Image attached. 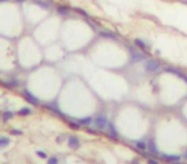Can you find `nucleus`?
Returning a JSON list of instances; mask_svg holds the SVG:
<instances>
[{"label":"nucleus","mask_w":187,"mask_h":164,"mask_svg":"<svg viewBox=\"0 0 187 164\" xmlns=\"http://www.w3.org/2000/svg\"><path fill=\"white\" fill-rule=\"evenodd\" d=\"M4 1H8V0H0V3H4Z\"/></svg>","instance_id":"28"},{"label":"nucleus","mask_w":187,"mask_h":164,"mask_svg":"<svg viewBox=\"0 0 187 164\" xmlns=\"http://www.w3.org/2000/svg\"><path fill=\"white\" fill-rule=\"evenodd\" d=\"M48 164H59V159L56 156H51L48 159Z\"/></svg>","instance_id":"19"},{"label":"nucleus","mask_w":187,"mask_h":164,"mask_svg":"<svg viewBox=\"0 0 187 164\" xmlns=\"http://www.w3.org/2000/svg\"><path fill=\"white\" fill-rule=\"evenodd\" d=\"M135 146L138 149V150H145L146 147H147V144L145 142V141H136L135 142Z\"/></svg>","instance_id":"13"},{"label":"nucleus","mask_w":187,"mask_h":164,"mask_svg":"<svg viewBox=\"0 0 187 164\" xmlns=\"http://www.w3.org/2000/svg\"><path fill=\"white\" fill-rule=\"evenodd\" d=\"M147 147H149V151H150L151 154H154V155H159V151L158 149H156V145H155V141L153 140V138H150L147 142Z\"/></svg>","instance_id":"7"},{"label":"nucleus","mask_w":187,"mask_h":164,"mask_svg":"<svg viewBox=\"0 0 187 164\" xmlns=\"http://www.w3.org/2000/svg\"><path fill=\"white\" fill-rule=\"evenodd\" d=\"M161 158H163L164 160H168V161H176V163L181 161V156L179 155H168V154H163Z\"/></svg>","instance_id":"8"},{"label":"nucleus","mask_w":187,"mask_h":164,"mask_svg":"<svg viewBox=\"0 0 187 164\" xmlns=\"http://www.w3.org/2000/svg\"><path fill=\"white\" fill-rule=\"evenodd\" d=\"M108 128H109V133L113 136V137H118V132L115 131L114 126H113L112 123H108Z\"/></svg>","instance_id":"14"},{"label":"nucleus","mask_w":187,"mask_h":164,"mask_svg":"<svg viewBox=\"0 0 187 164\" xmlns=\"http://www.w3.org/2000/svg\"><path fill=\"white\" fill-rule=\"evenodd\" d=\"M145 69L149 72V73H155L160 69V63L155 59H147L145 62Z\"/></svg>","instance_id":"1"},{"label":"nucleus","mask_w":187,"mask_h":164,"mask_svg":"<svg viewBox=\"0 0 187 164\" xmlns=\"http://www.w3.org/2000/svg\"><path fill=\"white\" fill-rule=\"evenodd\" d=\"M147 164H159L156 159H147Z\"/></svg>","instance_id":"24"},{"label":"nucleus","mask_w":187,"mask_h":164,"mask_svg":"<svg viewBox=\"0 0 187 164\" xmlns=\"http://www.w3.org/2000/svg\"><path fill=\"white\" fill-rule=\"evenodd\" d=\"M184 158H186V159H187V150H186V151H184Z\"/></svg>","instance_id":"25"},{"label":"nucleus","mask_w":187,"mask_h":164,"mask_svg":"<svg viewBox=\"0 0 187 164\" xmlns=\"http://www.w3.org/2000/svg\"><path fill=\"white\" fill-rule=\"evenodd\" d=\"M132 164H140V163H138V161H136V160H135V161H133Z\"/></svg>","instance_id":"27"},{"label":"nucleus","mask_w":187,"mask_h":164,"mask_svg":"<svg viewBox=\"0 0 187 164\" xmlns=\"http://www.w3.org/2000/svg\"><path fill=\"white\" fill-rule=\"evenodd\" d=\"M36 5L44 8V9H49V8H50V5H49L46 1H42V0H36Z\"/></svg>","instance_id":"16"},{"label":"nucleus","mask_w":187,"mask_h":164,"mask_svg":"<svg viewBox=\"0 0 187 164\" xmlns=\"http://www.w3.org/2000/svg\"><path fill=\"white\" fill-rule=\"evenodd\" d=\"M15 1H18V3H22V1H24V0H15Z\"/></svg>","instance_id":"26"},{"label":"nucleus","mask_w":187,"mask_h":164,"mask_svg":"<svg viewBox=\"0 0 187 164\" xmlns=\"http://www.w3.org/2000/svg\"><path fill=\"white\" fill-rule=\"evenodd\" d=\"M31 113H32V110H31L30 108H22V109L18 110V114H19L20 117H26V115H30Z\"/></svg>","instance_id":"12"},{"label":"nucleus","mask_w":187,"mask_h":164,"mask_svg":"<svg viewBox=\"0 0 187 164\" xmlns=\"http://www.w3.org/2000/svg\"><path fill=\"white\" fill-rule=\"evenodd\" d=\"M164 71L168 72V73L176 74V76H178L179 78H182V79H183V81L187 83V74H186V73H183V72H182L181 69L176 68V67H165V68H164Z\"/></svg>","instance_id":"2"},{"label":"nucleus","mask_w":187,"mask_h":164,"mask_svg":"<svg viewBox=\"0 0 187 164\" xmlns=\"http://www.w3.org/2000/svg\"><path fill=\"white\" fill-rule=\"evenodd\" d=\"M78 123L81 126H89L92 123V118L91 117H86V118H81V119H78Z\"/></svg>","instance_id":"11"},{"label":"nucleus","mask_w":187,"mask_h":164,"mask_svg":"<svg viewBox=\"0 0 187 164\" xmlns=\"http://www.w3.org/2000/svg\"><path fill=\"white\" fill-rule=\"evenodd\" d=\"M23 96H24V99L27 100V101H30L31 104H33V105H38V100L36 99V97L33 96V95L31 94L30 91L24 90V91H23Z\"/></svg>","instance_id":"4"},{"label":"nucleus","mask_w":187,"mask_h":164,"mask_svg":"<svg viewBox=\"0 0 187 164\" xmlns=\"http://www.w3.org/2000/svg\"><path fill=\"white\" fill-rule=\"evenodd\" d=\"M74 10H76V12H78V14H81V15H85V17H87V13L85 12L83 9H81V8H74Z\"/></svg>","instance_id":"21"},{"label":"nucleus","mask_w":187,"mask_h":164,"mask_svg":"<svg viewBox=\"0 0 187 164\" xmlns=\"http://www.w3.org/2000/svg\"><path fill=\"white\" fill-rule=\"evenodd\" d=\"M131 58H132L133 62H140V60H143V59H145V54L131 49Z\"/></svg>","instance_id":"6"},{"label":"nucleus","mask_w":187,"mask_h":164,"mask_svg":"<svg viewBox=\"0 0 187 164\" xmlns=\"http://www.w3.org/2000/svg\"><path fill=\"white\" fill-rule=\"evenodd\" d=\"M68 146L71 149H73V150H76V149H78L79 146H81V142H79V140L76 137V136H72V137H69V140H68Z\"/></svg>","instance_id":"5"},{"label":"nucleus","mask_w":187,"mask_h":164,"mask_svg":"<svg viewBox=\"0 0 187 164\" xmlns=\"http://www.w3.org/2000/svg\"><path fill=\"white\" fill-rule=\"evenodd\" d=\"M108 119H106V117L105 115H99V117H96L95 118V120H94V124L96 126L99 130H105V128L108 127Z\"/></svg>","instance_id":"3"},{"label":"nucleus","mask_w":187,"mask_h":164,"mask_svg":"<svg viewBox=\"0 0 187 164\" xmlns=\"http://www.w3.org/2000/svg\"><path fill=\"white\" fill-rule=\"evenodd\" d=\"M135 45L137 46V48H140V49H142V50H147L149 49V46L146 45V42L143 40H141V38H135Z\"/></svg>","instance_id":"9"},{"label":"nucleus","mask_w":187,"mask_h":164,"mask_svg":"<svg viewBox=\"0 0 187 164\" xmlns=\"http://www.w3.org/2000/svg\"><path fill=\"white\" fill-rule=\"evenodd\" d=\"M101 36H105V37H109V38H115V35L112 32H108V31H101Z\"/></svg>","instance_id":"18"},{"label":"nucleus","mask_w":187,"mask_h":164,"mask_svg":"<svg viewBox=\"0 0 187 164\" xmlns=\"http://www.w3.org/2000/svg\"><path fill=\"white\" fill-rule=\"evenodd\" d=\"M36 154H37V156H40V158H42V159H45V158H46V153H45V151L37 150V151H36Z\"/></svg>","instance_id":"22"},{"label":"nucleus","mask_w":187,"mask_h":164,"mask_svg":"<svg viewBox=\"0 0 187 164\" xmlns=\"http://www.w3.org/2000/svg\"><path fill=\"white\" fill-rule=\"evenodd\" d=\"M56 12L60 15H64V17L69 14V9L67 7H63V5H58V7H56Z\"/></svg>","instance_id":"10"},{"label":"nucleus","mask_w":187,"mask_h":164,"mask_svg":"<svg viewBox=\"0 0 187 164\" xmlns=\"http://www.w3.org/2000/svg\"><path fill=\"white\" fill-rule=\"evenodd\" d=\"M12 117H13V113H12V112H9V110H7V112L3 113V120H4V122L9 120Z\"/></svg>","instance_id":"17"},{"label":"nucleus","mask_w":187,"mask_h":164,"mask_svg":"<svg viewBox=\"0 0 187 164\" xmlns=\"http://www.w3.org/2000/svg\"><path fill=\"white\" fill-rule=\"evenodd\" d=\"M10 133L12 135H15V136H19V135H22V131H19V130H10Z\"/></svg>","instance_id":"23"},{"label":"nucleus","mask_w":187,"mask_h":164,"mask_svg":"<svg viewBox=\"0 0 187 164\" xmlns=\"http://www.w3.org/2000/svg\"><path fill=\"white\" fill-rule=\"evenodd\" d=\"M9 144H10V141L8 137H0V147H5V146H8Z\"/></svg>","instance_id":"15"},{"label":"nucleus","mask_w":187,"mask_h":164,"mask_svg":"<svg viewBox=\"0 0 187 164\" xmlns=\"http://www.w3.org/2000/svg\"><path fill=\"white\" fill-rule=\"evenodd\" d=\"M68 124H69V127L73 128V130H78V128L81 127V124H79V123H76V122H69Z\"/></svg>","instance_id":"20"}]
</instances>
